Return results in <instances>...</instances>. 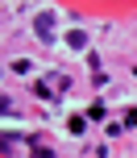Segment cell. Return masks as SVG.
Wrapping results in <instances>:
<instances>
[{
    "label": "cell",
    "instance_id": "1",
    "mask_svg": "<svg viewBox=\"0 0 137 158\" xmlns=\"http://www.w3.org/2000/svg\"><path fill=\"white\" fill-rule=\"evenodd\" d=\"M38 33H42V42H50L54 38V21L50 17H38Z\"/></svg>",
    "mask_w": 137,
    "mask_h": 158
}]
</instances>
